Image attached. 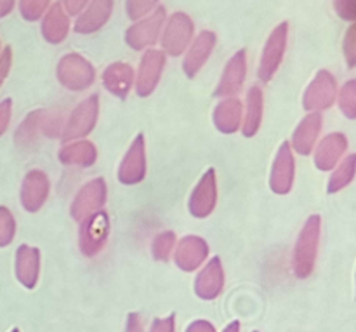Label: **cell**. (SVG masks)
I'll return each mask as SVG.
<instances>
[{
	"mask_svg": "<svg viewBox=\"0 0 356 332\" xmlns=\"http://www.w3.org/2000/svg\"><path fill=\"white\" fill-rule=\"evenodd\" d=\"M320 233H322V218L318 214H312L299 232L292 254V268L298 278H308L315 270Z\"/></svg>",
	"mask_w": 356,
	"mask_h": 332,
	"instance_id": "6da1fadb",
	"label": "cell"
},
{
	"mask_svg": "<svg viewBox=\"0 0 356 332\" xmlns=\"http://www.w3.org/2000/svg\"><path fill=\"white\" fill-rule=\"evenodd\" d=\"M56 75L65 89L72 93H82L89 89L96 80V68L79 52H68L59 59Z\"/></svg>",
	"mask_w": 356,
	"mask_h": 332,
	"instance_id": "7a4b0ae2",
	"label": "cell"
},
{
	"mask_svg": "<svg viewBox=\"0 0 356 332\" xmlns=\"http://www.w3.org/2000/svg\"><path fill=\"white\" fill-rule=\"evenodd\" d=\"M160 35L162 37L159 38V42L162 44L163 54L177 58V56L184 54L186 49L190 47L195 35V23L186 13L177 10L167 17Z\"/></svg>",
	"mask_w": 356,
	"mask_h": 332,
	"instance_id": "3957f363",
	"label": "cell"
},
{
	"mask_svg": "<svg viewBox=\"0 0 356 332\" xmlns=\"http://www.w3.org/2000/svg\"><path fill=\"white\" fill-rule=\"evenodd\" d=\"M97 117H99V96L92 94L73 108V111L63 125L59 139L63 143L86 139L96 127Z\"/></svg>",
	"mask_w": 356,
	"mask_h": 332,
	"instance_id": "277c9868",
	"label": "cell"
},
{
	"mask_svg": "<svg viewBox=\"0 0 356 332\" xmlns=\"http://www.w3.org/2000/svg\"><path fill=\"white\" fill-rule=\"evenodd\" d=\"M287 40L289 23L287 21H282L278 26L273 28L266 44H264L263 54H261L259 66H257V77H259L263 84L271 82L273 77L277 75L278 68H280L282 61H284L285 51H287Z\"/></svg>",
	"mask_w": 356,
	"mask_h": 332,
	"instance_id": "5b68a950",
	"label": "cell"
},
{
	"mask_svg": "<svg viewBox=\"0 0 356 332\" xmlns=\"http://www.w3.org/2000/svg\"><path fill=\"white\" fill-rule=\"evenodd\" d=\"M108 237H110V216L103 209L80 221L79 246L83 256H97L106 246Z\"/></svg>",
	"mask_w": 356,
	"mask_h": 332,
	"instance_id": "8992f818",
	"label": "cell"
},
{
	"mask_svg": "<svg viewBox=\"0 0 356 332\" xmlns=\"http://www.w3.org/2000/svg\"><path fill=\"white\" fill-rule=\"evenodd\" d=\"M165 19V7L159 6L153 13H149L148 16L134 21V23L127 28V31H125V42H127L129 47L134 49V51H145V49L156 44L160 38V33H162Z\"/></svg>",
	"mask_w": 356,
	"mask_h": 332,
	"instance_id": "52a82bcc",
	"label": "cell"
},
{
	"mask_svg": "<svg viewBox=\"0 0 356 332\" xmlns=\"http://www.w3.org/2000/svg\"><path fill=\"white\" fill-rule=\"evenodd\" d=\"M337 97L336 77L329 70H320L315 79L306 87L302 96V108L308 113H322L329 110Z\"/></svg>",
	"mask_w": 356,
	"mask_h": 332,
	"instance_id": "ba28073f",
	"label": "cell"
},
{
	"mask_svg": "<svg viewBox=\"0 0 356 332\" xmlns=\"http://www.w3.org/2000/svg\"><path fill=\"white\" fill-rule=\"evenodd\" d=\"M108 198V184L103 177H94L82 184L76 195L73 197L72 205H70V214L76 223L82 221L83 218L90 216L92 212L101 211L106 204Z\"/></svg>",
	"mask_w": 356,
	"mask_h": 332,
	"instance_id": "9c48e42d",
	"label": "cell"
},
{
	"mask_svg": "<svg viewBox=\"0 0 356 332\" xmlns=\"http://www.w3.org/2000/svg\"><path fill=\"white\" fill-rule=\"evenodd\" d=\"M165 68V54L159 49H146L136 73V93L139 97H148L155 93Z\"/></svg>",
	"mask_w": 356,
	"mask_h": 332,
	"instance_id": "30bf717a",
	"label": "cell"
},
{
	"mask_svg": "<svg viewBox=\"0 0 356 332\" xmlns=\"http://www.w3.org/2000/svg\"><path fill=\"white\" fill-rule=\"evenodd\" d=\"M216 204H218V176L216 171L207 169L197 187L193 188L188 202V211L193 218L204 219L214 212Z\"/></svg>",
	"mask_w": 356,
	"mask_h": 332,
	"instance_id": "8fae6325",
	"label": "cell"
},
{
	"mask_svg": "<svg viewBox=\"0 0 356 332\" xmlns=\"http://www.w3.org/2000/svg\"><path fill=\"white\" fill-rule=\"evenodd\" d=\"M146 176V143L145 136L138 134L125 152L120 166H118L117 177L122 184H138Z\"/></svg>",
	"mask_w": 356,
	"mask_h": 332,
	"instance_id": "7c38bea8",
	"label": "cell"
},
{
	"mask_svg": "<svg viewBox=\"0 0 356 332\" xmlns=\"http://www.w3.org/2000/svg\"><path fill=\"white\" fill-rule=\"evenodd\" d=\"M296 180V159L289 141H284L278 148L270 173V188L277 195L291 193Z\"/></svg>",
	"mask_w": 356,
	"mask_h": 332,
	"instance_id": "4fadbf2b",
	"label": "cell"
},
{
	"mask_svg": "<svg viewBox=\"0 0 356 332\" xmlns=\"http://www.w3.org/2000/svg\"><path fill=\"white\" fill-rule=\"evenodd\" d=\"M247 79V51L240 49L226 63L222 75L219 79L218 87L214 90L216 97H236V94L243 89Z\"/></svg>",
	"mask_w": 356,
	"mask_h": 332,
	"instance_id": "5bb4252c",
	"label": "cell"
},
{
	"mask_svg": "<svg viewBox=\"0 0 356 332\" xmlns=\"http://www.w3.org/2000/svg\"><path fill=\"white\" fill-rule=\"evenodd\" d=\"M49 193H51V181H49L47 174L40 169L28 171L23 183H21L19 191V200L24 211H40L47 202Z\"/></svg>",
	"mask_w": 356,
	"mask_h": 332,
	"instance_id": "9a60e30c",
	"label": "cell"
},
{
	"mask_svg": "<svg viewBox=\"0 0 356 332\" xmlns=\"http://www.w3.org/2000/svg\"><path fill=\"white\" fill-rule=\"evenodd\" d=\"M172 256L176 267L190 274L204 267L209 258V244L198 235H186L176 244Z\"/></svg>",
	"mask_w": 356,
	"mask_h": 332,
	"instance_id": "2e32d148",
	"label": "cell"
},
{
	"mask_svg": "<svg viewBox=\"0 0 356 332\" xmlns=\"http://www.w3.org/2000/svg\"><path fill=\"white\" fill-rule=\"evenodd\" d=\"M216 42H218V37H216L214 31L204 30L197 35V37L191 40L190 47L184 52L183 59V70L184 75L188 79H195L198 75L202 68L205 66V63L211 58L212 51L216 47Z\"/></svg>",
	"mask_w": 356,
	"mask_h": 332,
	"instance_id": "e0dca14e",
	"label": "cell"
},
{
	"mask_svg": "<svg viewBox=\"0 0 356 332\" xmlns=\"http://www.w3.org/2000/svg\"><path fill=\"white\" fill-rule=\"evenodd\" d=\"M348 152V138L343 132H330L325 138L320 139L315 148V167L322 173L332 171Z\"/></svg>",
	"mask_w": 356,
	"mask_h": 332,
	"instance_id": "ac0fdd59",
	"label": "cell"
},
{
	"mask_svg": "<svg viewBox=\"0 0 356 332\" xmlns=\"http://www.w3.org/2000/svg\"><path fill=\"white\" fill-rule=\"evenodd\" d=\"M225 289V270H222L221 258L214 256L195 278V292L200 299L212 301L218 298Z\"/></svg>",
	"mask_w": 356,
	"mask_h": 332,
	"instance_id": "d6986e66",
	"label": "cell"
},
{
	"mask_svg": "<svg viewBox=\"0 0 356 332\" xmlns=\"http://www.w3.org/2000/svg\"><path fill=\"white\" fill-rule=\"evenodd\" d=\"M111 13H113V0H89L86 9L76 17L73 30L80 35L94 33L110 21Z\"/></svg>",
	"mask_w": 356,
	"mask_h": 332,
	"instance_id": "ffe728a7",
	"label": "cell"
},
{
	"mask_svg": "<svg viewBox=\"0 0 356 332\" xmlns=\"http://www.w3.org/2000/svg\"><path fill=\"white\" fill-rule=\"evenodd\" d=\"M101 82L108 93L113 94L115 97L125 100L134 87V68L124 61L111 63L101 73Z\"/></svg>",
	"mask_w": 356,
	"mask_h": 332,
	"instance_id": "44dd1931",
	"label": "cell"
},
{
	"mask_svg": "<svg viewBox=\"0 0 356 332\" xmlns=\"http://www.w3.org/2000/svg\"><path fill=\"white\" fill-rule=\"evenodd\" d=\"M322 124L323 118L320 113H308L299 125L296 127L294 134H292V141L289 143L292 148V152L299 153L302 157H308L309 153L315 150L316 141L320 138V132H322Z\"/></svg>",
	"mask_w": 356,
	"mask_h": 332,
	"instance_id": "7402d4cb",
	"label": "cell"
},
{
	"mask_svg": "<svg viewBox=\"0 0 356 332\" xmlns=\"http://www.w3.org/2000/svg\"><path fill=\"white\" fill-rule=\"evenodd\" d=\"M40 275V249L23 244L16 251V277L21 285L33 289Z\"/></svg>",
	"mask_w": 356,
	"mask_h": 332,
	"instance_id": "603a6c76",
	"label": "cell"
},
{
	"mask_svg": "<svg viewBox=\"0 0 356 332\" xmlns=\"http://www.w3.org/2000/svg\"><path fill=\"white\" fill-rule=\"evenodd\" d=\"M243 117V104L238 97H225L212 113L214 127L222 134H235L240 131Z\"/></svg>",
	"mask_w": 356,
	"mask_h": 332,
	"instance_id": "cb8c5ba5",
	"label": "cell"
},
{
	"mask_svg": "<svg viewBox=\"0 0 356 332\" xmlns=\"http://www.w3.org/2000/svg\"><path fill=\"white\" fill-rule=\"evenodd\" d=\"M44 19H42V37L45 38V42L52 45H58L68 37L70 33V16L65 13V9L61 7V3L56 2L52 6H49V9L45 10Z\"/></svg>",
	"mask_w": 356,
	"mask_h": 332,
	"instance_id": "d4e9b609",
	"label": "cell"
},
{
	"mask_svg": "<svg viewBox=\"0 0 356 332\" xmlns=\"http://www.w3.org/2000/svg\"><path fill=\"white\" fill-rule=\"evenodd\" d=\"M58 159L63 166L72 167H90L97 160V148L89 139H76L70 141L59 150Z\"/></svg>",
	"mask_w": 356,
	"mask_h": 332,
	"instance_id": "484cf974",
	"label": "cell"
},
{
	"mask_svg": "<svg viewBox=\"0 0 356 332\" xmlns=\"http://www.w3.org/2000/svg\"><path fill=\"white\" fill-rule=\"evenodd\" d=\"M263 89L259 86H252L249 89V93H247L245 113H243L242 125H240V131H242V134L245 138H254L259 132L261 124H263Z\"/></svg>",
	"mask_w": 356,
	"mask_h": 332,
	"instance_id": "4316f807",
	"label": "cell"
},
{
	"mask_svg": "<svg viewBox=\"0 0 356 332\" xmlns=\"http://www.w3.org/2000/svg\"><path fill=\"white\" fill-rule=\"evenodd\" d=\"M47 110L44 108H38V110L30 111L26 115L21 125L16 131V143L19 146H30L37 141V138L40 134H44V120Z\"/></svg>",
	"mask_w": 356,
	"mask_h": 332,
	"instance_id": "83f0119b",
	"label": "cell"
},
{
	"mask_svg": "<svg viewBox=\"0 0 356 332\" xmlns=\"http://www.w3.org/2000/svg\"><path fill=\"white\" fill-rule=\"evenodd\" d=\"M356 174V155L350 153L344 157L339 164L332 169V174L329 177V184H327V191L329 193H337V191L344 190L351 181L355 180Z\"/></svg>",
	"mask_w": 356,
	"mask_h": 332,
	"instance_id": "f1b7e54d",
	"label": "cell"
},
{
	"mask_svg": "<svg viewBox=\"0 0 356 332\" xmlns=\"http://www.w3.org/2000/svg\"><path fill=\"white\" fill-rule=\"evenodd\" d=\"M174 247H176V233L167 230V232H160L159 235H155L152 242V254L156 261H162L167 263L170 260L174 253Z\"/></svg>",
	"mask_w": 356,
	"mask_h": 332,
	"instance_id": "f546056e",
	"label": "cell"
},
{
	"mask_svg": "<svg viewBox=\"0 0 356 332\" xmlns=\"http://www.w3.org/2000/svg\"><path fill=\"white\" fill-rule=\"evenodd\" d=\"M339 101V110L350 120L356 118V80L350 79L343 86V89L339 90L336 97Z\"/></svg>",
	"mask_w": 356,
	"mask_h": 332,
	"instance_id": "4dcf8cb0",
	"label": "cell"
},
{
	"mask_svg": "<svg viewBox=\"0 0 356 332\" xmlns=\"http://www.w3.org/2000/svg\"><path fill=\"white\" fill-rule=\"evenodd\" d=\"M51 6V0H19V14L24 21H38Z\"/></svg>",
	"mask_w": 356,
	"mask_h": 332,
	"instance_id": "1f68e13d",
	"label": "cell"
},
{
	"mask_svg": "<svg viewBox=\"0 0 356 332\" xmlns=\"http://www.w3.org/2000/svg\"><path fill=\"white\" fill-rule=\"evenodd\" d=\"M16 237V219L13 212L0 205V247H7Z\"/></svg>",
	"mask_w": 356,
	"mask_h": 332,
	"instance_id": "d6a6232c",
	"label": "cell"
},
{
	"mask_svg": "<svg viewBox=\"0 0 356 332\" xmlns=\"http://www.w3.org/2000/svg\"><path fill=\"white\" fill-rule=\"evenodd\" d=\"M159 2L160 0H125V13L129 19L138 21L153 13L159 7Z\"/></svg>",
	"mask_w": 356,
	"mask_h": 332,
	"instance_id": "836d02e7",
	"label": "cell"
},
{
	"mask_svg": "<svg viewBox=\"0 0 356 332\" xmlns=\"http://www.w3.org/2000/svg\"><path fill=\"white\" fill-rule=\"evenodd\" d=\"M343 52L344 58H346L348 68L353 70L356 65V24L351 23V26L348 28L346 37L343 40Z\"/></svg>",
	"mask_w": 356,
	"mask_h": 332,
	"instance_id": "e575fe53",
	"label": "cell"
},
{
	"mask_svg": "<svg viewBox=\"0 0 356 332\" xmlns=\"http://www.w3.org/2000/svg\"><path fill=\"white\" fill-rule=\"evenodd\" d=\"M334 9L343 21H356V0H334Z\"/></svg>",
	"mask_w": 356,
	"mask_h": 332,
	"instance_id": "d590c367",
	"label": "cell"
},
{
	"mask_svg": "<svg viewBox=\"0 0 356 332\" xmlns=\"http://www.w3.org/2000/svg\"><path fill=\"white\" fill-rule=\"evenodd\" d=\"M10 117H13V100L7 97V100L0 101V136L6 134L10 124Z\"/></svg>",
	"mask_w": 356,
	"mask_h": 332,
	"instance_id": "8d00e7d4",
	"label": "cell"
},
{
	"mask_svg": "<svg viewBox=\"0 0 356 332\" xmlns=\"http://www.w3.org/2000/svg\"><path fill=\"white\" fill-rule=\"evenodd\" d=\"M10 65H13V49H10V45H7L0 52V87H2L6 77L9 75Z\"/></svg>",
	"mask_w": 356,
	"mask_h": 332,
	"instance_id": "74e56055",
	"label": "cell"
},
{
	"mask_svg": "<svg viewBox=\"0 0 356 332\" xmlns=\"http://www.w3.org/2000/svg\"><path fill=\"white\" fill-rule=\"evenodd\" d=\"M59 3H61V7L65 9V13L68 14V16H79V14L86 9L89 0H61Z\"/></svg>",
	"mask_w": 356,
	"mask_h": 332,
	"instance_id": "f35d334b",
	"label": "cell"
},
{
	"mask_svg": "<svg viewBox=\"0 0 356 332\" xmlns=\"http://www.w3.org/2000/svg\"><path fill=\"white\" fill-rule=\"evenodd\" d=\"M174 315L167 317V319H156L155 322L152 324V329L149 332H174Z\"/></svg>",
	"mask_w": 356,
	"mask_h": 332,
	"instance_id": "ab89813d",
	"label": "cell"
},
{
	"mask_svg": "<svg viewBox=\"0 0 356 332\" xmlns=\"http://www.w3.org/2000/svg\"><path fill=\"white\" fill-rule=\"evenodd\" d=\"M186 332H216V331L214 327H212V324L205 322V320H197V322H193L190 327H188Z\"/></svg>",
	"mask_w": 356,
	"mask_h": 332,
	"instance_id": "60d3db41",
	"label": "cell"
},
{
	"mask_svg": "<svg viewBox=\"0 0 356 332\" xmlns=\"http://www.w3.org/2000/svg\"><path fill=\"white\" fill-rule=\"evenodd\" d=\"M129 332H143L141 329V317L136 315V313H131L129 315Z\"/></svg>",
	"mask_w": 356,
	"mask_h": 332,
	"instance_id": "b9f144b4",
	"label": "cell"
},
{
	"mask_svg": "<svg viewBox=\"0 0 356 332\" xmlns=\"http://www.w3.org/2000/svg\"><path fill=\"white\" fill-rule=\"evenodd\" d=\"M16 0H0V17H6L7 14L13 13Z\"/></svg>",
	"mask_w": 356,
	"mask_h": 332,
	"instance_id": "7bdbcfd3",
	"label": "cell"
},
{
	"mask_svg": "<svg viewBox=\"0 0 356 332\" xmlns=\"http://www.w3.org/2000/svg\"><path fill=\"white\" fill-rule=\"evenodd\" d=\"M222 332H240V324L238 322H232Z\"/></svg>",
	"mask_w": 356,
	"mask_h": 332,
	"instance_id": "ee69618b",
	"label": "cell"
},
{
	"mask_svg": "<svg viewBox=\"0 0 356 332\" xmlns=\"http://www.w3.org/2000/svg\"><path fill=\"white\" fill-rule=\"evenodd\" d=\"M13 332H19V331H17V329H14V331H13Z\"/></svg>",
	"mask_w": 356,
	"mask_h": 332,
	"instance_id": "f6af8a7d",
	"label": "cell"
}]
</instances>
